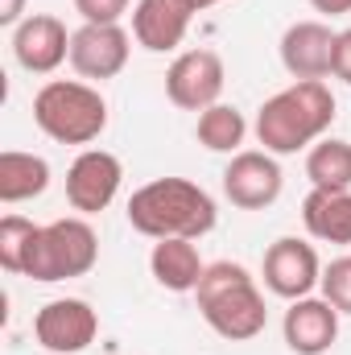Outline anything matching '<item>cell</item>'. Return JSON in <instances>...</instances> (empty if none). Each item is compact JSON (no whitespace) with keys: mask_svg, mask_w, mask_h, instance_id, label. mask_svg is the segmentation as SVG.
Returning <instances> with one entry per match:
<instances>
[{"mask_svg":"<svg viewBox=\"0 0 351 355\" xmlns=\"http://www.w3.org/2000/svg\"><path fill=\"white\" fill-rule=\"evenodd\" d=\"M285 190V174L281 162L268 149H240L232 153L228 170H223V194L232 207L240 211H264L281 198Z\"/></svg>","mask_w":351,"mask_h":355,"instance_id":"9","label":"cell"},{"mask_svg":"<svg viewBox=\"0 0 351 355\" xmlns=\"http://www.w3.org/2000/svg\"><path fill=\"white\" fill-rule=\"evenodd\" d=\"M335 37L327 21H293L281 33V67L293 79H327L335 71Z\"/></svg>","mask_w":351,"mask_h":355,"instance_id":"15","label":"cell"},{"mask_svg":"<svg viewBox=\"0 0 351 355\" xmlns=\"http://www.w3.org/2000/svg\"><path fill=\"white\" fill-rule=\"evenodd\" d=\"M203 268L207 265H203L194 240H153L149 272H153V281L162 289H170V293H194Z\"/></svg>","mask_w":351,"mask_h":355,"instance_id":"16","label":"cell"},{"mask_svg":"<svg viewBox=\"0 0 351 355\" xmlns=\"http://www.w3.org/2000/svg\"><path fill=\"white\" fill-rule=\"evenodd\" d=\"M223 83L228 67L215 50H182L166 71V95L182 112H207L211 103H219Z\"/></svg>","mask_w":351,"mask_h":355,"instance_id":"8","label":"cell"},{"mask_svg":"<svg viewBox=\"0 0 351 355\" xmlns=\"http://www.w3.org/2000/svg\"><path fill=\"white\" fill-rule=\"evenodd\" d=\"M128 227L149 240H203L215 232L219 207L190 178H153L128 198Z\"/></svg>","mask_w":351,"mask_h":355,"instance_id":"2","label":"cell"},{"mask_svg":"<svg viewBox=\"0 0 351 355\" xmlns=\"http://www.w3.org/2000/svg\"><path fill=\"white\" fill-rule=\"evenodd\" d=\"M339 310L327 302V297H298L289 302L285 318H281V335H285V347L293 355H327L339 339Z\"/></svg>","mask_w":351,"mask_h":355,"instance_id":"14","label":"cell"},{"mask_svg":"<svg viewBox=\"0 0 351 355\" xmlns=\"http://www.w3.org/2000/svg\"><path fill=\"white\" fill-rule=\"evenodd\" d=\"M198 314L203 322L228 339V343H248L257 339L268 322V310H264V293L257 285V277L236 261H215V265L203 268L198 277Z\"/></svg>","mask_w":351,"mask_h":355,"instance_id":"3","label":"cell"},{"mask_svg":"<svg viewBox=\"0 0 351 355\" xmlns=\"http://www.w3.org/2000/svg\"><path fill=\"white\" fill-rule=\"evenodd\" d=\"M331 75L351 87V29H339V37H335V71Z\"/></svg>","mask_w":351,"mask_h":355,"instance_id":"24","label":"cell"},{"mask_svg":"<svg viewBox=\"0 0 351 355\" xmlns=\"http://www.w3.org/2000/svg\"><path fill=\"white\" fill-rule=\"evenodd\" d=\"M132 33L124 25H79L71 33V67L79 79H116L128 67Z\"/></svg>","mask_w":351,"mask_h":355,"instance_id":"11","label":"cell"},{"mask_svg":"<svg viewBox=\"0 0 351 355\" xmlns=\"http://www.w3.org/2000/svg\"><path fill=\"white\" fill-rule=\"evenodd\" d=\"M194 4H198V12H203V8H211V4H219V0H194Z\"/></svg>","mask_w":351,"mask_h":355,"instance_id":"27","label":"cell"},{"mask_svg":"<svg viewBox=\"0 0 351 355\" xmlns=\"http://www.w3.org/2000/svg\"><path fill=\"white\" fill-rule=\"evenodd\" d=\"M95 261H99V236L87 223V215H67V219H54V223L37 227L25 277H33L42 285L75 281V277H87Z\"/></svg>","mask_w":351,"mask_h":355,"instance_id":"5","label":"cell"},{"mask_svg":"<svg viewBox=\"0 0 351 355\" xmlns=\"http://www.w3.org/2000/svg\"><path fill=\"white\" fill-rule=\"evenodd\" d=\"M194 137L211 153H240V145L248 137V120L236 103H211L207 112H198Z\"/></svg>","mask_w":351,"mask_h":355,"instance_id":"20","label":"cell"},{"mask_svg":"<svg viewBox=\"0 0 351 355\" xmlns=\"http://www.w3.org/2000/svg\"><path fill=\"white\" fill-rule=\"evenodd\" d=\"M25 21V0H0V25L17 29Z\"/></svg>","mask_w":351,"mask_h":355,"instance_id":"25","label":"cell"},{"mask_svg":"<svg viewBox=\"0 0 351 355\" xmlns=\"http://www.w3.org/2000/svg\"><path fill=\"white\" fill-rule=\"evenodd\" d=\"M310 8L323 17H343V12H351V0H310Z\"/></svg>","mask_w":351,"mask_h":355,"instance_id":"26","label":"cell"},{"mask_svg":"<svg viewBox=\"0 0 351 355\" xmlns=\"http://www.w3.org/2000/svg\"><path fill=\"white\" fill-rule=\"evenodd\" d=\"M198 4L194 0H137L132 4V42L149 54H170L190 33Z\"/></svg>","mask_w":351,"mask_h":355,"instance_id":"13","label":"cell"},{"mask_svg":"<svg viewBox=\"0 0 351 355\" xmlns=\"http://www.w3.org/2000/svg\"><path fill=\"white\" fill-rule=\"evenodd\" d=\"M12 58L29 75H54L71 62V33L54 12H33L12 29Z\"/></svg>","mask_w":351,"mask_h":355,"instance_id":"12","label":"cell"},{"mask_svg":"<svg viewBox=\"0 0 351 355\" xmlns=\"http://www.w3.org/2000/svg\"><path fill=\"white\" fill-rule=\"evenodd\" d=\"M33 124L58 145H91L108 128V99L83 79H50L33 95Z\"/></svg>","mask_w":351,"mask_h":355,"instance_id":"4","label":"cell"},{"mask_svg":"<svg viewBox=\"0 0 351 355\" xmlns=\"http://www.w3.org/2000/svg\"><path fill=\"white\" fill-rule=\"evenodd\" d=\"M264 289L285 297V302H298V297H310L323 281V261L314 252L310 240H298V236H281L264 248Z\"/></svg>","mask_w":351,"mask_h":355,"instance_id":"6","label":"cell"},{"mask_svg":"<svg viewBox=\"0 0 351 355\" xmlns=\"http://www.w3.org/2000/svg\"><path fill=\"white\" fill-rule=\"evenodd\" d=\"M306 178L310 190H351V141L323 137L306 149Z\"/></svg>","mask_w":351,"mask_h":355,"instance_id":"19","label":"cell"},{"mask_svg":"<svg viewBox=\"0 0 351 355\" xmlns=\"http://www.w3.org/2000/svg\"><path fill=\"white\" fill-rule=\"evenodd\" d=\"M33 240H37V223H33V219H25V215H4V219H0V268L12 272V277H25Z\"/></svg>","mask_w":351,"mask_h":355,"instance_id":"21","label":"cell"},{"mask_svg":"<svg viewBox=\"0 0 351 355\" xmlns=\"http://www.w3.org/2000/svg\"><path fill=\"white\" fill-rule=\"evenodd\" d=\"M132 0H75V12L83 25H120Z\"/></svg>","mask_w":351,"mask_h":355,"instance_id":"23","label":"cell"},{"mask_svg":"<svg viewBox=\"0 0 351 355\" xmlns=\"http://www.w3.org/2000/svg\"><path fill=\"white\" fill-rule=\"evenodd\" d=\"M120 182H124V166H120L116 153L83 149L67 170V202L79 215H99V211H108L116 202Z\"/></svg>","mask_w":351,"mask_h":355,"instance_id":"10","label":"cell"},{"mask_svg":"<svg viewBox=\"0 0 351 355\" xmlns=\"http://www.w3.org/2000/svg\"><path fill=\"white\" fill-rule=\"evenodd\" d=\"M99 335V314L83 297H54L33 314V339L50 355H79Z\"/></svg>","mask_w":351,"mask_h":355,"instance_id":"7","label":"cell"},{"mask_svg":"<svg viewBox=\"0 0 351 355\" xmlns=\"http://www.w3.org/2000/svg\"><path fill=\"white\" fill-rule=\"evenodd\" d=\"M302 223L318 244H351V190H310Z\"/></svg>","mask_w":351,"mask_h":355,"instance_id":"17","label":"cell"},{"mask_svg":"<svg viewBox=\"0 0 351 355\" xmlns=\"http://www.w3.org/2000/svg\"><path fill=\"white\" fill-rule=\"evenodd\" d=\"M318 289H323V297H327L339 314H351V252L348 257H335L331 265H323Z\"/></svg>","mask_w":351,"mask_h":355,"instance_id":"22","label":"cell"},{"mask_svg":"<svg viewBox=\"0 0 351 355\" xmlns=\"http://www.w3.org/2000/svg\"><path fill=\"white\" fill-rule=\"evenodd\" d=\"M50 186V162L37 153H21V149H4L0 153V202H29L37 194H46Z\"/></svg>","mask_w":351,"mask_h":355,"instance_id":"18","label":"cell"},{"mask_svg":"<svg viewBox=\"0 0 351 355\" xmlns=\"http://www.w3.org/2000/svg\"><path fill=\"white\" fill-rule=\"evenodd\" d=\"M331 124H335V91L327 87V79H293L289 87L261 103L252 132L273 157H289L318 145L331 132Z\"/></svg>","mask_w":351,"mask_h":355,"instance_id":"1","label":"cell"}]
</instances>
